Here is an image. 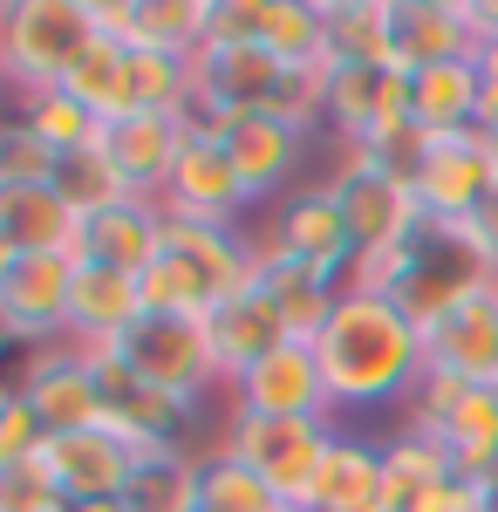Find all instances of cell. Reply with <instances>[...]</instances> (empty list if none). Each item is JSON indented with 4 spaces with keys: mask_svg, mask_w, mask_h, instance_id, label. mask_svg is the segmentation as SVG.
Here are the masks:
<instances>
[{
    "mask_svg": "<svg viewBox=\"0 0 498 512\" xmlns=\"http://www.w3.org/2000/svg\"><path fill=\"white\" fill-rule=\"evenodd\" d=\"M423 349H430V369L437 376H458L471 390H498V274L444 328H430Z\"/></svg>",
    "mask_w": 498,
    "mask_h": 512,
    "instance_id": "cell-14",
    "label": "cell"
},
{
    "mask_svg": "<svg viewBox=\"0 0 498 512\" xmlns=\"http://www.w3.org/2000/svg\"><path fill=\"white\" fill-rule=\"evenodd\" d=\"M62 89H69V96H76L103 130L123 123V117H137V96H130V48H123V41H96Z\"/></svg>",
    "mask_w": 498,
    "mask_h": 512,
    "instance_id": "cell-30",
    "label": "cell"
},
{
    "mask_svg": "<svg viewBox=\"0 0 498 512\" xmlns=\"http://www.w3.org/2000/svg\"><path fill=\"white\" fill-rule=\"evenodd\" d=\"M14 390L35 403V417H41V431H48V437L103 431V383H96V369L76 355V342L35 349L28 362H21Z\"/></svg>",
    "mask_w": 498,
    "mask_h": 512,
    "instance_id": "cell-10",
    "label": "cell"
},
{
    "mask_svg": "<svg viewBox=\"0 0 498 512\" xmlns=\"http://www.w3.org/2000/svg\"><path fill=\"white\" fill-rule=\"evenodd\" d=\"M328 123H335V144H369L396 123H410V69H335Z\"/></svg>",
    "mask_w": 498,
    "mask_h": 512,
    "instance_id": "cell-15",
    "label": "cell"
},
{
    "mask_svg": "<svg viewBox=\"0 0 498 512\" xmlns=\"http://www.w3.org/2000/svg\"><path fill=\"white\" fill-rule=\"evenodd\" d=\"M0 512H76V506L48 485L41 458H28V465H7L0 472Z\"/></svg>",
    "mask_w": 498,
    "mask_h": 512,
    "instance_id": "cell-38",
    "label": "cell"
},
{
    "mask_svg": "<svg viewBox=\"0 0 498 512\" xmlns=\"http://www.w3.org/2000/svg\"><path fill=\"white\" fill-rule=\"evenodd\" d=\"M198 478H205V451H185V444L144 451L123 506L130 512H198Z\"/></svg>",
    "mask_w": 498,
    "mask_h": 512,
    "instance_id": "cell-28",
    "label": "cell"
},
{
    "mask_svg": "<svg viewBox=\"0 0 498 512\" xmlns=\"http://www.w3.org/2000/svg\"><path fill=\"white\" fill-rule=\"evenodd\" d=\"M198 69V123L226 117H280V96L294 82V62H280L267 41H205Z\"/></svg>",
    "mask_w": 498,
    "mask_h": 512,
    "instance_id": "cell-5",
    "label": "cell"
},
{
    "mask_svg": "<svg viewBox=\"0 0 498 512\" xmlns=\"http://www.w3.org/2000/svg\"><path fill=\"white\" fill-rule=\"evenodd\" d=\"M76 512H130V506H123V499H116V506H76Z\"/></svg>",
    "mask_w": 498,
    "mask_h": 512,
    "instance_id": "cell-45",
    "label": "cell"
},
{
    "mask_svg": "<svg viewBox=\"0 0 498 512\" xmlns=\"http://www.w3.org/2000/svg\"><path fill=\"white\" fill-rule=\"evenodd\" d=\"M410 123L423 130H485V76L478 55L471 62H444V69H417L410 76Z\"/></svg>",
    "mask_w": 498,
    "mask_h": 512,
    "instance_id": "cell-24",
    "label": "cell"
},
{
    "mask_svg": "<svg viewBox=\"0 0 498 512\" xmlns=\"http://www.w3.org/2000/svg\"><path fill=\"white\" fill-rule=\"evenodd\" d=\"M41 472L69 506H116L137 478V444H123L116 431H76V437H41Z\"/></svg>",
    "mask_w": 498,
    "mask_h": 512,
    "instance_id": "cell-9",
    "label": "cell"
},
{
    "mask_svg": "<svg viewBox=\"0 0 498 512\" xmlns=\"http://www.w3.org/2000/svg\"><path fill=\"white\" fill-rule=\"evenodd\" d=\"M335 437H342L335 417H253V410H226L219 417V451L246 458L294 512H301L314 472L328 465Z\"/></svg>",
    "mask_w": 498,
    "mask_h": 512,
    "instance_id": "cell-3",
    "label": "cell"
},
{
    "mask_svg": "<svg viewBox=\"0 0 498 512\" xmlns=\"http://www.w3.org/2000/svg\"><path fill=\"white\" fill-rule=\"evenodd\" d=\"M157 253H164V205L157 198H130V205H116L103 219H89L82 226V253L89 267H116V274H151Z\"/></svg>",
    "mask_w": 498,
    "mask_h": 512,
    "instance_id": "cell-19",
    "label": "cell"
},
{
    "mask_svg": "<svg viewBox=\"0 0 498 512\" xmlns=\"http://www.w3.org/2000/svg\"><path fill=\"white\" fill-rule=\"evenodd\" d=\"M273 239H280L301 267H314L321 280H335V287L348 280L355 233H348V212H342V198H335V185H301V192L280 198V212H273Z\"/></svg>",
    "mask_w": 498,
    "mask_h": 512,
    "instance_id": "cell-12",
    "label": "cell"
},
{
    "mask_svg": "<svg viewBox=\"0 0 498 512\" xmlns=\"http://www.w3.org/2000/svg\"><path fill=\"white\" fill-rule=\"evenodd\" d=\"M485 506H492V512H498V472H492V478H485Z\"/></svg>",
    "mask_w": 498,
    "mask_h": 512,
    "instance_id": "cell-44",
    "label": "cell"
},
{
    "mask_svg": "<svg viewBox=\"0 0 498 512\" xmlns=\"http://www.w3.org/2000/svg\"><path fill=\"white\" fill-rule=\"evenodd\" d=\"M280 342H294L287 335V321L273 315V301L253 287V294H239V301H226L219 315H212V355H219V376H226V390L260 362V355H273Z\"/></svg>",
    "mask_w": 498,
    "mask_h": 512,
    "instance_id": "cell-26",
    "label": "cell"
},
{
    "mask_svg": "<svg viewBox=\"0 0 498 512\" xmlns=\"http://www.w3.org/2000/svg\"><path fill=\"white\" fill-rule=\"evenodd\" d=\"M335 198L348 212V233L355 246H389V239H423V205L410 185H389V178H328Z\"/></svg>",
    "mask_w": 498,
    "mask_h": 512,
    "instance_id": "cell-23",
    "label": "cell"
},
{
    "mask_svg": "<svg viewBox=\"0 0 498 512\" xmlns=\"http://www.w3.org/2000/svg\"><path fill=\"white\" fill-rule=\"evenodd\" d=\"M0 253H82V212L55 185L41 192H0Z\"/></svg>",
    "mask_w": 498,
    "mask_h": 512,
    "instance_id": "cell-22",
    "label": "cell"
},
{
    "mask_svg": "<svg viewBox=\"0 0 498 512\" xmlns=\"http://www.w3.org/2000/svg\"><path fill=\"white\" fill-rule=\"evenodd\" d=\"M301 512H389L383 506V444L342 431L335 451H328V465L307 485Z\"/></svg>",
    "mask_w": 498,
    "mask_h": 512,
    "instance_id": "cell-21",
    "label": "cell"
},
{
    "mask_svg": "<svg viewBox=\"0 0 498 512\" xmlns=\"http://www.w3.org/2000/svg\"><path fill=\"white\" fill-rule=\"evenodd\" d=\"M151 315L144 308V280L116 274V267H89L76 260V287H69V342H130V328Z\"/></svg>",
    "mask_w": 498,
    "mask_h": 512,
    "instance_id": "cell-17",
    "label": "cell"
},
{
    "mask_svg": "<svg viewBox=\"0 0 498 512\" xmlns=\"http://www.w3.org/2000/svg\"><path fill=\"white\" fill-rule=\"evenodd\" d=\"M417 512H492V506H485V478H464L458 472L451 485H437Z\"/></svg>",
    "mask_w": 498,
    "mask_h": 512,
    "instance_id": "cell-40",
    "label": "cell"
},
{
    "mask_svg": "<svg viewBox=\"0 0 498 512\" xmlns=\"http://www.w3.org/2000/svg\"><path fill=\"white\" fill-rule=\"evenodd\" d=\"M226 410H253V417H335V396H328L314 342H280L273 355H260L226 390Z\"/></svg>",
    "mask_w": 498,
    "mask_h": 512,
    "instance_id": "cell-11",
    "label": "cell"
},
{
    "mask_svg": "<svg viewBox=\"0 0 498 512\" xmlns=\"http://www.w3.org/2000/svg\"><path fill=\"white\" fill-rule=\"evenodd\" d=\"M89 48H96L89 0H14L0 14V69L21 89V103L62 89Z\"/></svg>",
    "mask_w": 498,
    "mask_h": 512,
    "instance_id": "cell-2",
    "label": "cell"
},
{
    "mask_svg": "<svg viewBox=\"0 0 498 512\" xmlns=\"http://www.w3.org/2000/svg\"><path fill=\"white\" fill-rule=\"evenodd\" d=\"M21 123L35 130L41 144L55 151V158H76V151H89V144H103V123L82 110L69 89H48V96H28L21 103Z\"/></svg>",
    "mask_w": 498,
    "mask_h": 512,
    "instance_id": "cell-35",
    "label": "cell"
},
{
    "mask_svg": "<svg viewBox=\"0 0 498 512\" xmlns=\"http://www.w3.org/2000/svg\"><path fill=\"white\" fill-rule=\"evenodd\" d=\"M430 233H437V226H430ZM444 239H451L458 253H471L485 274H498V185H492V198H485V205H478L464 226H451Z\"/></svg>",
    "mask_w": 498,
    "mask_h": 512,
    "instance_id": "cell-39",
    "label": "cell"
},
{
    "mask_svg": "<svg viewBox=\"0 0 498 512\" xmlns=\"http://www.w3.org/2000/svg\"><path fill=\"white\" fill-rule=\"evenodd\" d=\"M205 41H212V0H137V35H130V48L198 55Z\"/></svg>",
    "mask_w": 498,
    "mask_h": 512,
    "instance_id": "cell-34",
    "label": "cell"
},
{
    "mask_svg": "<svg viewBox=\"0 0 498 512\" xmlns=\"http://www.w3.org/2000/svg\"><path fill=\"white\" fill-rule=\"evenodd\" d=\"M478 35L464 21V0H396V69H444L471 62Z\"/></svg>",
    "mask_w": 498,
    "mask_h": 512,
    "instance_id": "cell-18",
    "label": "cell"
},
{
    "mask_svg": "<svg viewBox=\"0 0 498 512\" xmlns=\"http://www.w3.org/2000/svg\"><path fill=\"white\" fill-rule=\"evenodd\" d=\"M498 171H492V151H485V130H430V158L417 171V205H423V226H437V233H451L464 226L485 198H492Z\"/></svg>",
    "mask_w": 498,
    "mask_h": 512,
    "instance_id": "cell-8",
    "label": "cell"
},
{
    "mask_svg": "<svg viewBox=\"0 0 498 512\" xmlns=\"http://www.w3.org/2000/svg\"><path fill=\"white\" fill-rule=\"evenodd\" d=\"M55 178H62V158L14 117L0 130V192H41V185H55Z\"/></svg>",
    "mask_w": 498,
    "mask_h": 512,
    "instance_id": "cell-36",
    "label": "cell"
},
{
    "mask_svg": "<svg viewBox=\"0 0 498 512\" xmlns=\"http://www.w3.org/2000/svg\"><path fill=\"white\" fill-rule=\"evenodd\" d=\"M212 130L226 144L239 185L253 192V205L260 198H287V178H294V164L307 151V130H294V123H280V117H226V123H212Z\"/></svg>",
    "mask_w": 498,
    "mask_h": 512,
    "instance_id": "cell-16",
    "label": "cell"
},
{
    "mask_svg": "<svg viewBox=\"0 0 498 512\" xmlns=\"http://www.w3.org/2000/svg\"><path fill=\"white\" fill-rule=\"evenodd\" d=\"M69 287L76 260L62 253H0V328L21 349H55L69 342Z\"/></svg>",
    "mask_w": 498,
    "mask_h": 512,
    "instance_id": "cell-6",
    "label": "cell"
},
{
    "mask_svg": "<svg viewBox=\"0 0 498 512\" xmlns=\"http://www.w3.org/2000/svg\"><path fill=\"white\" fill-rule=\"evenodd\" d=\"M437 444L458 458L464 478H492L498 472V390H464L444 424H437Z\"/></svg>",
    "mask_w": 498,
    "mask_h": 512,
    "instance_id": "cell-29",
    "label": "cell"
},
{
    "mask_svg": "<svg viewBox=\"0 0 498 512\" xmlns=\"http://www.w3.org/2000/svg\"><path fill=\"white\" fill-rule=\"evenodd\" d=\"M485 151H492V171H498V123H485Z\"/></svg>",
    "mask_w": 498,
    "mask_h": 512,
    "instance_id": "cell-43",
    "label": "cell"
},
{
    "mask_svg": "<svg viewBox=\"0 0 498 512\" xmlns=\"http://www.w3.org/2000/svg\"><path fill=\"white\" fill-rule=\"evenodd\" d=\"M314 355H321V376L335 396V417L403 410L417 396V383L430 376V349H423L417 321L396 301H376V294H342L328 328L314 335Z\"/></svg>",
    "mask_w": 498,
    "mask_h": 512,
    "instance_id": "cell-1",
    "label": "cell"
},
{
    "mask_svg": "<svg viewBox=\"0 0 498 512\" xmlns=\"http://www.w3.org/2000/svg\"><path fill=\"white\" fill-rule=\"evenodd\" d=\"M157 205H164V219H192V226H239L253 212V192L239 185V171H232L212 123H192V137H185V151L171 164Z\"/></svg>",
    "mask_w": 498,
    "mask_h": 512,
    "instance_id": "cell-7",
    "label": "cell"
},
{
    "mask_svg": "<svg viewBox=\"0 0 498 512\" xmlns=\"http://www.w3.org/2000/svg\"><path fill=\"white\" fill-rule=\"evenodd\" d=\"M464 21L478 41H498V0H464Z\"/></svg>",
    "mask_w": 498,
    "mask_h": 512,
    "instance_id": "cell-42",
    "label": "cell"
},
{
    "mask_svg": "<svg viewBox=\"0 0 498 512\" xmlns=\"http://www.w3.org/2000/svg\"><path fill=\"white\" fill-rule=\"evenodd\" d=\"M478 76H485V123H498V41H478Z\"/></svg>",
    "mask_w": 498,
    "mask_h": 512,
    "instance_id": "cell-41",
    "label": "cell"
},
{
    "mask_svg": "<svg viewBox=\"0 0 498 512\" xmlns=\"http://www.w3.org/2000/svg\"><path fill=\"white\" fill-rule=\"evenodd\" d=\"M123 362L137 369V383L171 396L178 410H198L212 390H226L219 355H212V321H178V315H144L123 342Z\"/></svg>",
    "mask_w": 498,
    "mask_h": 512,
    "instance_id": "cell-4",
    "label": "cell"
},
{
    "mask_svg": "<svg viewBox=\"0 0 498 512\" xmlns=\"http://www.w3.org/2000/svg\"><path fill=\"white\" fill-rule=\"evenodd\" d=\"M423 260H430V233H423V239H389V246H355L342 294H376V301H396V294L423 274Z\"/></svg>",
    "mask_w": 498,
    "mask_h": 512,
    "instance_id": "cell-33",
    "label": "cell"
},
{
    "mask_svg": "<svg viewBox=\"0 0 498 512\" xmlns=\"http://www.w3.org/2000/svg\"><path fill=\"white\" fill-rule=\"evenodd\" d=\"M198 117H157V110H137V117H123L103 130V151L116 158V171L137 185L144 198L164 192V178H171V164L185 151V137H192Z\"/></svg>",
    "mask_w": 498,
    "mask_h": 512,
    "instance_id": "cell-20",
    "label": "cell"
},
{
    "mask_svg": "<svg viewBox=\"0 0 498 512\" xmlns=\"http://www.w3.org/2000/svg\"><path fill=\"white\" fill-rule=\"evenodd\" d=\"M335 69H396V0H321Z\"/></svg>",
    "mask_w": 498,
    "mask_h": 512,
    "instance_id": "cell-25",
    "label": "cell"
},
{
    "mask_svg": "<svg viewBox=\"0 0 498 512\" xmlns=\"http://www.w3.org/2000/svg\"><path fill=\"white\" fill-rule=\"evenodd\" d=\"M55 192L82 212V226H89V219H103V212H116V205H130V198H144L123 171H116V158L103 151V144H89V151H76V158H62Z\"/></svg>",
    "mask_w": 498,
    "mask_h": 512,
    "instance_id": "cell-32",
    "label": "cell"
},
{
    "mask_svg": "<svg viewBox=\"0 0 498 512\" xmlns=\"http://www.w3.org/2000/svg\"><path fill=\"white\" fill-rule=\"evenodd\" d=\"M253 287L273 301V315L287 321V335H294V342H314V335L328 328V315H335V301H342V287H335V280H321L314 267H301V260H294L273 233L253 239Z\"/></svg>",
    "mask_w": 498,
    "mask_h": 512,
    "instance_id": "cell-13",
    "label": "cell"
},
{
    "mask_svg": "<svg viewBox=\"0 0 498 512\" xmlns=\"http://www.w3.org/2000/svg\"><path fill=\"white\" fill-rule=\"evenodd\" d=\"M198 512H294V506L246 458H232V451L212 444L205 451V478H198Z\"/></svg>",
    "mask_w": 498,
    "mask_h": 512,
    "instance_id": "cell-31",
    "label": "cell"
},
{
    "mask_svg": "<svg viewBox=\"0 0 498 512\" xmlns=\"http://www.w3.org/2000/svg\"><path fill=\"white\" fill-rule=\"evenodd\" d=\"M458 478V458L437 444V437L423 431H403L396 424V437H383V506L389 512H417L437 485H451Z\"/></svg>",
    "mask_w": 498,
    "mask_h": 512,
    "instance_id": "cell-27",
    "label": "cell"
},
{
    "mask_svg": "<svg viewBox=\"0 0 498 512\" xmlns=\"http://www.w3.org/2000/svg\"><path fill=\"white\" fill-rule=\"evenodd\" d=\"M41 437L48 431H41L35 403L7 383V390H0V472H7V465H28V458L41 451Z\"/></svg>",
    "mask_w": 498,
    "mask_h": 512,
    "instance_id": "cell-37",
    "label": "cell"
}]
</instances>
